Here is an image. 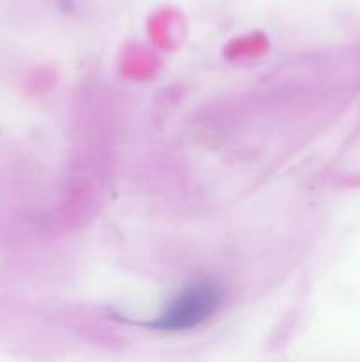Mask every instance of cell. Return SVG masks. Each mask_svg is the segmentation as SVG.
<instances>
[{"instance_id": "obj_1", "label": "cell", "mask_w": 360, "mask_h": 362, "mask_svg": "<svg viewBox=\"0 0 360 362\" xmlns=\"http://www.w3.org/2000/svg\"><path fill=\"white\" fill-rule=\"evenodd\" d=\"M221 303V293L210 283L189 286L154 322L161 331H187L203 324Z\"/></svg>"}]
</instances>
